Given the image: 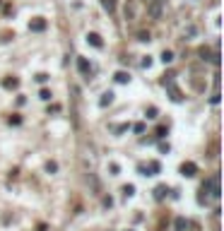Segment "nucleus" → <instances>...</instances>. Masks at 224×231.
<instances>
[{
  "mask_svg": "<svg viewBox=\"0 0 224 231\" xmlns=\"http://www.w3.org/2000/svg\"><path fill=\"white\" fill-rule=\"evenodd\" d=\"M87 44H92L94 48H101V46H104L101 36H99V34H94V31H89V34H87Z\"/></svg>",
  "mask_w": 224,
  "mask_h": 231,
  "instance_id": "5",
  "label": "nucleus"
},
{
  "mask_svg": "<svg viewBox=\"0 0 224 231\" xmlns=\"http://www.w3.org/2000/svg\"><path fill=\"white\" fill-rule=\"evenodd\" d=\"M10 125H22V118H19L17 113H15V116H10Z\"/></svg>",
  "mask_w": 224,
  "mask_h": 231,
  "instance_id": "19",
  "label": "nucleus"
},
{
  "mask_svg": "<svg viewBox=\"0 0 224 231\" xmlns=\"http://www.w3.org/2000/svg\"><path fill=\"white\" fill-rule=\"evenodd\" d=\"M166 89H169V94H171V101H176V104H179V101H183V94H181V89H179V87H176L174 82H171V84H166Z\"/></svg>",
  "mask_w": 224,
  "mask_h": 231,
  "instance_id": "3",
  "label": "nucleus"
},
{
  "mask_svg": "<svg viewBox=\"0 0 224 231\" xmlns=\"http://www.w3.org/2000/svg\"><path fill=\"white\" fill-rule=\"evenodd\" d=\"M101 7L106 12H116V0H101Z\"/></svg>",
  "mask_w": 224,
  "mask_h": 231,
  "instance_id": "11",
  "label": "nucleus"
},
{
  "mask_svg": "<svg viewBox=\"0 0 224 231\" xmlns=\"http://www.w3.org/2000/svg\"><path fill=\"white\" fill-rule=\"evenodd\" d=\"M108 169H111V173H113V176H116L118 171H121V166H118V164H111V166H108Z\"/></svg>",
  "mask_w": 224,
  "mask_h": 231,
  "instance_id": "29",
  "label": "nucleus"
},
{
  "mask_svg": "<svg viewBox=\"0 0 224 231\" xmlns=\"http://www.w3.org/2000/svg\"><path fill=\"white\" fill-rule=\"evenodd\" d=\"M150 65H152V58H150V56L142 58V67H150Z\"/></svg>",
  "mask_w": 224,
  "mask_h": 231,
  "instance_id": "28",
  "label": "nucleus"
},
{
  "mask_svg": "<svg viewBox=\"0 0 224 231\" xmlns=\"http://www.w3.org/2000/svg\"><path fill=\"white\" fill-rule=\"evenodd\" d=\"M2 87H5V89H17L19 80L17 77H5V80H2Z\"/></svg>",
  "mask_w": 224,
  "mask_h": 231,
  "instance_id": "6",
  "label": "nucleus"
},
{
  "mask_svg": "<svg viewBox=\"0 0 224 231\" xmlns=\"http://www.w3.org/2000/svg\"><path fill=\"white\" fill-rule=\"evenodd\" d=\"M137 41H150V31H140V34H137Z\"/></svg>",
  "mask_w": 224,
  "mask_h": 231,
  "instance_id": "21",
  "label": "nucleus"
},
{
  "mask_svg": "<svg viewBox=\"0 0 224 231\" xmlns=\"http://www.w3.org/2000/svg\"><path fill=\"white\" fill-rule=\"evenodd\" d=\"M46 171H48V173H55V171H58V164H55V161H48V164H46Z\"/></svg>",
  "mask_w": 224,
  "mask_h": 231,
  "instance_id": "17",
  "label": "nucleus"
},
{
  "mask_svg": "<svg viewBox=\"0 0 224 231\" xmlns=\"http://www.w3.org/2000/svg\"><path fill=\"white\" fill-rule=\"evenodd\" d=\"M157 137H166V128H164V125H159V128H157Z\"/></svg>",
  "mask_w": 224,
  "mask_h": 231,
  "instance_id": "22",
  "label": "nucleus"
},
{
  "mask_svg": "<svg viewBox=\"0 0 224 231\" xmlns=\"http://www.w3.org/2000/svg\"><path fill=\"white\" fill-rule=\"evenodd\" d=\"M186 226H188V222H186L183 217H179V219H176V231H186Z\"/></svg>",
  "mask_w": 224,
  "mask_h": 231,
  "instance_id": "14",
  "label": "nucleus"
},
{
  "mask_svg": "<svg viewBox=\"0 0 224 231\" xmlns=\"http://www.w3.org/2000/svg\"><path fill=\"white\" fill-rule=\"evenodd\" d=\"M51 113H60V104H51V106H48V116H51Z\"/></svg>",
  "mask_w": 224,
  "mask_h": 231,
  "instance_id": "18",
  "label": "nucleus"
},
{
  "mask_svg": "<svg viewBox=\"0 0 224 231\" xmlns=\"http://www.w3.org/2000/svg\"><path fill=\"white\" fill-rule=\"evenodd\" d=\"M29 29H31V31H44L46 29V19L44 17H34L31 22H29Z\"/></svg>",
  "mask_w": 224,
  "mask_h": 231,
  "instance_id": "4",
  "label": "nucleus"
},
{
  "mask_svg": "<svg viewBox=\"0 0 224 231\" xmlns=\"http://www.w3.org/2000/svg\"><path fill=\"white\" fill-rule=\"evenodd\" d=\"M137 171H140L142 176H147V164H137Z\"/></svg>",
  "mask_w": 224,
  "mask_h": 231,
  "instance_id": "27",
  "label": "nucleus"
},
{
  "mask_svg": "<svg viewBox=\"0 0 224 231\" xmlns=\"http://www.w3.org/2000/svg\"><path fill=\"white\" fill-rule=\"evenodd\" d=\"M171 60H174V53H171V51H164V53H161V63H164V65H169Z\"/></svg>",
  "mask_w": 224,
  "mask_h": 231,
  "instance_id": "13",
  "label": "nucleus"
},
{
  "mask_svg": "<svg viewBox=\"0 0 224 231\" xmlns=\"http://www.w3.org/2000/svg\"><path fill=\"white\" fill-rule=\"evenodd\" d=\"M157 113H159V111H157V106H150V109H147V111H145V116H147V118H157Z\"/></svg>",
  "mask_w": 224,
  "mask_h": 231,
  "instance_id": "15",
  "label": "nucleus"
},
{
  "mask_svg": "<svg viewBox=\"0 0 224 231\" xmlns=\"http://www.w3.org/2000/svg\"><path fill=\"white\" fill-rule=\"evenodd\" d=\"M169 193V188H166V185H157V188H154V197H157V200H164V195Z\"/></svg>",
  "mask_w": 224,
  "mask_h": 231,
  "instance_id": "9",
  "label": "nucleus"
},
{
  "mask_svg": "<svg viewBox=\"0 0 224 231\" xmlns=\"http://www.w3.org/2000/svg\"><path fill=\"white\" fill-rule=\"evenodd\" d=\"M128 128H130L128 123H121V125H116V128H113V132H126Z\"/></svg>",
  "mask_w": 224,
  "mask_h": 231,
  "instance_id": "20",
  "label": "nucleus"
},
{
  "mask_svg": "<svg viewBox=\"0 0 224 231\" xmlns=\"http://www.w3.org/2000/svg\"><path fill=\"white\" fill-rule=\"evenodd\" d=\"M159 171H161L159 161H150V164H147V176H157Z\"/></svg>",
  "mask_w": 224,
  "mask_h": 231,
  "instance_id": "8",
  "label": "nucleus"
},
{
  "mask_svg": "<svg viewBox=\"0 0 224 231\" xmlns=\"http://www.w3.org/2000/svg\"><path fill=\"white\" fill-rule=\"evenodd\" d=\"M111 101H113V92H104V94H101V99H99V106L104 109V106H108Z\"/></svg>",
  "mask_w": 224,
  "mask_h": 231,
  "instance_id": "7",
  "label": "nucleus"
},
{
  "mask_svg": "<svg viewBox=\"0 0 224 231\" xmlns=\"http://www.w3.org/2000/svg\"><path fill=\"white\" fill-rule=\"evenodd\" d=\"M39 96H41L44 101H48V99H51V92H48V89H41V94H39Z\"/></svg>",
  "mask_w": 224,
  "mask_h": 231,
  "instance_id": "24",
  "label": "nucleus"
},
{
  "mask_svg": "<svg viewBox=\"0 0 224 231\" xmlns=\"http://www.w3.org/2000/svg\"><path fill=\"white\" fill-rule=\"evenodd\" d=\"M195 173H198V166L193 164V161H183V164H181V176H186V178H193Z\"/></svg>",
  "mask_w": 224,
  "mask_h": 231,
  "instance_id": "2",
  "label": "nucleus"
},
{
  "mask_svg": "<svg viewBox=\"0 0 224 231\" xmlns=\"http://www.w3.org/2000/svg\"><path fill=\"white\" fill-rule=\"evenodd\" d=\"M159 152L166 154V152H169V142H159Z\"/></svg>",
  "mask_w": 224,
  "mask_h": 231,
  "instance_id": "23",
  "label": "nucleus"
},
{
  "mask_svg": "<svg viewBox=\"0 0 224 231\" xmlns=\"http://www.w3.org/2000/svg\"><path fill=\"white\" fill-rule=\"evenodd\" d=\"M161 12H164V2H161V0H152V2L147 5V15H150V19H159Z\"/></svg>",
  "mask_w": 224,
  "mask_h": 231,
  "instance_id": "1",
  "label": "nucleus"
},
{
  "mask_svg": "<svg viewBox=\"0 0 224 231\" xmlns=\"http://www.w3.org/2000/svg\"><path fill=\"white\" fill-rule=\"evenodd\" d=\"M133 130H135V132H145V123H135Z\"/></svg>",
  "mask_w": 224,
  "mask_h": 231,
  "instance_id": "25",
  "label": "nucleus"
},
{
  "mask_svg": "<svg viewBox=\"0 0 224 231\" xmlns=\"http://www.w3.org/2000/svg\"><path fill=\"white\" fill-rule=\"evenodd\" d=\"M116 82L118 84H128V82H130V75L121 70V72H116Z\"/></svg>",
  "mask_w": 224,
  "mask_h": 231,
  "instance_id": "10",
  "label": "nucleus"
},
{
  "mask_svg": "<svg viewBox=\"0 0 224 231\" xmlns=\"http://www.w3.org/2000/svg\"><path fill=\"white\" fill-rule=\"evenodd\" d=\"M39 231H46V226H44V224H41V226H39Z\"/></svg>",
  "mask_w": 224,
  "mask_h": 231,
  "instance_id": "30",
  "label": "nucleus"
},
{
  "mask_svg": "<svg viewBox=\"0 0 224 231\" xmlns=\"http://www.w3.org/2000/svg\"><path fill=\"white\" fill-rule=\"evenodd\" d=\"M123 193H126V197H133L135 195V185H123Z\"/></svg>",
  "mask_w": 224,
  "mask_h": 231,
  "instance_id": "16",
  "label": "nucleus"
},
{
  "mask_svg": "<svg viewBox=\"0 0 224 231\" xmlns=\"http://www.w3.org/2000/svg\"><path fill=\"white\" fill-rule=\"evenodd\" d=\"M77 67H80V72H89V60H87V58H80V60H77Z\"/></svg>",
  "mask_w": 224,
  "mask_h": 231,
  "instance_id": "12",
  "label": "nucleus"
},
{
  "mask_svg": "<svg viewBox=\"0 0 224 231\" xmlns=\"http://www.w3.org/2000/svg\"><path fill=\"white\" fill-rule=\"evenodd\" d=\"M46 80H48V75H46V72H39V75H36V82H46Z\"/></svg>",
  "mask_w": 224,
  "mask_h": 231,
  "instance_id": "26",
  "label": "nucleus"
}]
</instances>
